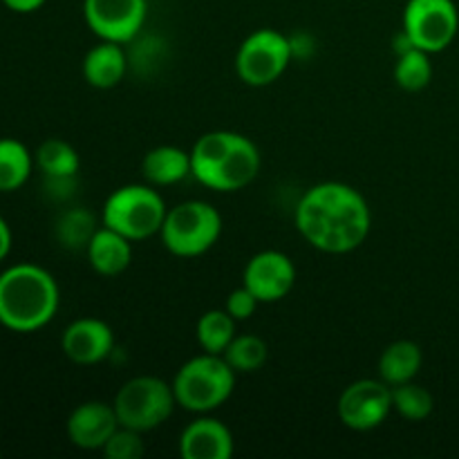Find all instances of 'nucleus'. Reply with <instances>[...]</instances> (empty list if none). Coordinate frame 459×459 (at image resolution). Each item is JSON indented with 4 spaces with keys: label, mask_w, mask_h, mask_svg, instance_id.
<instances>
[{
    "label": "nucleus",
    "mask_w": 459,
    "mask_h": 459,
    "mask_svg": "<svg viewBox=\"0 0 459 459\" xmlns=\"http://www.w3.org/2000/svg\"><path fill=\"white\" fill-rule=\"evenodd\" d=\"M300 236L323 254L341 255L359 249L370 236L368 200L343 182H321L307 188L294 213Z\"/></svg>",
    "instance_id": "nucleus-1"
},
{
    "label": "nucleus",
    "mask_w": 459,
    "mask_h": 459,
    "mask_svg": "<svg viewBox=\"0 0 459 459\" xmlns=\"http://www.w3.org/2000/svg\"><path fill=\"white\" fill-rule=\"evenodd\" d=\"M61 305L58 282L48 269L18 263L0 273V325L18 334L43 330Z\"/></svg>",
    "instance_id": "nucleus-2"
},
{
    "label": "nucleus",
    "mask_w": 459,
    "mask_h": 459,
    "mask_svg": "<svg viewBox=\"0 0 459 459\" xmlns=\"http://www.w3.org/2000/svg\"><path fill=\"white\" fill-rule=\"evenodd\" d=\"M260 151L249 137L231 130L202 134L191 151V175L218 193H236L249 186L260 173Z\"/></svg>",
    "instance_id": "nucleus-3"
},
{
    "label": "nucleus",
    "mask_w": 459,
    "mask_h": 459,
    "mask_svg": "<svg viewBox=\"0 0 459 459\" xmlns=\"http://www.w3.org/2000/svg\"><path fill=\"white\" fill-rule=\"evenodd\" d=\"M178 406L195 415H209L222 406L236 388V370L222 354H197L188 359L173 379Z\"/></svg>",
    "instance_id": "nucleus-4"
},
{
    "label": "nucleus",
    "mask_w": 459,
    "mask_h": 459,
    "mask_svg": "<svg viewBox=\"0 0 459 459\" xmlns=\"http://www.w3.org/2000/svg\"><path fill=\"white\" fill-rule=\"evenodd\" d=\"M169 209L155 186L148 184H126L110 193L103 204V224L128 240H148L164 227Z\"/></svg>",
    "instance_id": "nucleus-5"
},
{
    "label": "nucleus",
    "mask_w": 459,
    "mask_h": 459,
    "mask_svg": "<svg viewBox=\"0 0 459 459\" xmlns=\"http://www.w3.org/2000/svg\"><path fill=\"white\" fill-rule=\"evenodd\" d=\"M166 249L178 258H197L222 236V215L204 200H188L169 209L160 231Z\"/></svg>",
    "instance_id": "nucleus-6"
},
{
    "label": "nucleus",
    "mask_w": 459,
    "mask_h": 459,
    "mask_svg": "<svg viewBox=\"0 0 459 459\" xmlns=\"http://www.w3.org/2000/svg\"><path fill=\"white\" fill-rule=\"evenodd\" d=\"M117 420L126 429L151 433L173 415L178 399L173 385L157 377H134L126 381L112 402Z\"/></svg>",
    "instance_id": "nucleus-7"
},
{
    "label": "nucleus",
    "mask_w": 459,
    "mask_h": 459,
    "mask_svg": "<svg viewBox=\"0 0 459 459\" xmlns=\"http://www.w3.org/2000/svg\"><path fill=\"white\" fill-rule=\"evenodd\" d=\"M291 58V40L281 31L264 27L242 40L236 56V72L249 88H267L285 74Z\"/></svg>",
    "instance_id": "nucleus-8"
},
{
    "label": "nucleus",
    "mask_w": 459,
    "mask_h": 459,
    "mask_svg": "<svg viewBox=\"0 0 459 459\" xmlns=\"http://www.w3.org/2000/svg\"><path fill=\"white\" fill-rule=\"evenodd\" d=\"M402 31L429 54L444 52L455 40L459 12L453 0H408Z\"/></svg>",
    "instance_id": "nucleus-9"
},
{
    "label": "nucleus",
    "mask_w": 459,
    "mask_h": 459,
    "mask_svg": "<svg viewBox=\"0 0 459 459\" xmlns=\"http://www.w3.org/2000/svg\"><path fill=\"white\" fill-rule=\"evenodd\" d=\"M336 412L345 429L368 433L388 420L393 412V388L384 379H359L345 385Z\"/></svg>",
    "instance_id": "nucleus-10"
},
{
    "label": "nucleus",
    "mask_w": 459,
    "mask_h": 459,
    "mask_svg": "<svg viewBox=\"0 0 459 459\" xmlns=\"http://www.w3.org/2000/svg\"><path fill=\"white\" fill-rule=\"evenodd\" d=\"M148 0H83V18L94 36L112 43H130L142 34Z\"/></svg>",
    "instance_id": "nucleus-11"
},
{
    "label": "nucleus",
    "mask_w": 459,
    "mask_h": 459,
    "mask_svg": "<svg viewBox=\"0 0 459 459\" xmlns=\"http://www.w3.org/2000/svg\"><path fill=\"white\" fill-rule=\"evenodd\" d=\"M296 267L290 255L282 251H260L247 263L242 272V285L260 300V303H278L287 299L294 290Z\"/></svg>",
    "instance_id": "nucleus-12"
},
{
    "label": "nucleus",
    "mask_w": 459,
    "mask_h": 459,
    "mask_svg": "<svg viewBox=\"0 0 459 459\" xmlns=\"http://www.w3.org/2000/svg\"><path fill=\"white\" fill-rule=\"evenodd\" d=\"M61 350L76 366H97L115 350V332L101 318H76L63 332Z\"/></svg>",
    "instance_id": "nucleus-13"
},
{
    "label": "nucleus",
    "mask_w": 459,
    "mask_h": 459,
    "mask_svg": "<svg viewBox=\"0 0 459 459\" xmlns=\"http://www.w3.org/2000/svg\"><path fill=\"white\" fill-rule=\"evenodd\" d=\"M119 426L112 403L85 402L70 412L65 430L70 442L81 451H103L106 442Z\"/></svg>",
    "instance_id": "nucleus-14"
},
{
    "label": "nucleus",
    "mask_w": 459,
    "mask_h": 459,
    "mask_svg": "<svg viewBox=\"0 0 459 459\" xmlns=\"http://www.w3.org/2000/svg\"><path fill=\"white\" fill-rule=\"evenodd\" d=\"M233 448V433L215 417L191 421L179 437V453L184 459H229Z\"/></svg>",
    "instance_id": "nucleus-15"
},
{
    "label": "nucleus",
    "mask_w": 459,
    "mask_h": 459,
    "mask_svg": "<svg viewBox=\"0 0 459 459\" xmlns=\"http://www.w3.org/2000/svg\"><path fill=\"white\" fill-rule=\"evenodd\" d=\"M133 240H128L126 236H121L115 229L106 227L97 229L92 236V240L88 242V263L99 276H119L133 263Z\"/></svg>",
    "instance_id": "nucleus-16"
},
{
    "label": "nucleus",
    "mask_w": 459,
    "mask_h": 459,
    "mask_svg": "<svg viewBox=\"0 0 459 459\" xmlns=\"http://www.w3.org/2000/svg\"><path fill=\"white\" fill-rule=\"evenodd\" d=\"M83 79L88 85L97 90H110L124 81L128 72V56L124 52V45L112 43V40H101L94 45L83 58Z\"/></svg>",
    "instance_id": "nucleus-17"
},
{
    "label": "nucleus",
    "mask_w": 459,
    "mask_h": 459,
    "mask_svg": "<svg viewBox=\"0 0 459 459\" xmlns=\"http://www.w3.org/2000/svg\"><path fill=\"white\" fill-rule=\"evenodd\" d=\"M142 173L151 186H173L191 175V152L178 146H157L142 160Z\"/></svg>",
    "instance_id": "nucleus-18"
},
{
    "label": "nucleus",
    "mask_w": 459,
    "mask_h": 459,
    "mask_svg": "<svg viewBox=\"0 0 459 459\" xmlns=\"http://www.w3.org/2000/svg\"><path fill=\"white\" fill-rule=\"evenodd\" d=\"M421 363H424V354L415 341H394L381 352L379 375L393 388V385H402L415 379L421 370Z\"/></svg>",
    "instance_id": "nucleus-19"
},
{
    "label": "nucleus",
    "mask_w": 459,
    "mask_h": 459,
    "mask_svg": "<svg viewBox=\"0 0 459 459\" xmlns=\"http://www.w3.org/2000/svg\"><path fill=\"white\" fill-rule=\"evenodd\" d=\"M34 155L22 142L12 137L0 139V193H13L30 179Z\"/></svg>",
    "instance_id": "nucleus-20"
},
{
    "label": "nucleus",
    "mask_w": 459,
    "mask_h": 459,
    "mask_svg": "<svg viewBox=\"0 0 459 459\" xmlns=\"http://www.w3.org/2000/svg\"><path fill=\"white\" fill-rule=\"evenodd\" d=\"M34 161L45 178H76L79 173V152L65 139H45L34 152Z\"/></svg>",
    "instance_id": "nucleus-21"
},
{
    "label": "nucleus",
    "mask_w": 459,
    "mask_h": 459,
    "mask_svg": "<svg viewBox=\"0 0 459 459\" xmlns=\"http://www.w3.org/2000/svg\"><path fill=\"white\" fill-rule=\"evenodd\" d=\"M236 318L227 309H209L195 325L197 343L204 352L222 354L236 336Z\"/></svg>",
    "instance_id": "nucleus-22"
},
{
    "label": "nucleus",
    "mask_w": 459,
    "mask_h": 459,
    "mask_svg": "<svg viewBox=\"0 0 459 459\" xmlns=\"http://www.w3.org/2000/svg\"><path fill=\"white\" fill-rule=\"evenodd\" d=\"M222 357L236 370V375H249V372H258L267 363L269 348L260 336L236 334Z\"/></svg>",
    "instance_id": "nucleus-23"
},
{
    "label": "nucleus",
    "mask_w": 459,
    "mask_h": 459,
    "mask_svg": "<svg viewBox=\"0 0 459 459\" xmlns=\"http://www.w3.org/2000/svg\"><path fill=\"white\" fill-rule=\"evenodd\" d=\"M433 79V65H430V54L420 48H411L408 52L399 54L394 63V81L406 92H421L429 88Z\"/></svg>",
    "instance_id": "nucleus-24"
},
{
    "label": "nucleus",
    "mask_w": 459,
    "mask_h": 459,
    "mask_svg": "<svg viewBox=\"0 0 459 459\" xmlns=\"http://www.w3.org/2000/svg\"><path fill=\"white\" fill-rule=\"evenodd\" d=\"M94 231H97L94 215L81 206L65 211L56 222V240L65 249H88V242L92 240Z\"/></svg>",
    "instance_id": "nucleus-25"
},
{
    "label": "nucleus",
    "mask_w": 459,
    "mask_h": 459,
    "mask_svg": "<svg viewBox=\"0 0 459 459\" xmlns=\"http://www.w3.org/2000/svg\"><path fill=\"white\" fill-rule=\"evenodd\" d=\"M393 408L408 421H424L435 408V399L424 385L408 381V384L393 385Z\"/></svg>",
    "instance_id": "nucleus-26"
},
{
    "label": "nucleus",
    "mask_w": 459,
    "mask_h": 459,
    "mask_svg": "<svg viewBox=\"0 0 459 459\" xmlns=\"http://www.w3.org/2000/svg\"><path fill=\"white\" fill-rule=\"evenodd\" d=\"M143 453H146L143 433L126 429V426H119L103 446V455L108 459H139Z\"/></svg>",
    "instance_id": "nucleus-27"
},
{
    "label": "nucleus",
    "mask_w": 459,
    "mask_h": 459,
    "mask_svg": "<svg viewBox=\"0 0 459 459\" xmlns=\"http://www.w3.org/2000/svg\"><path fill=\"white\" fill-rule=\"evenodd\" d=\"M258 305H260V300L255 299V296L251 294L245 285H242L227 296L224 309H227V312L236 318V321H247V318L254 316L255 309H258Z\"/></svg>",
    "instance_id": "nucleus-28"
},
{
    "label": "nucleus",
    "mask_w": 459,
    "mask_h": 459,
    "mask_svg": "<svg viewBox=\"0 0 459 459\" xmlns=\"http://www.w3.org/2000/svg\"><path fill=\"white\" fill-rule=\"evenodd\" d=\"M76 178H45V191L54 200H67L74 193Z\"/></svg>",
    "instance_id": "nucleus-29"
},
{
    "label": "nucleus",
    "mask_w": 459,
    "mask_h": 459,
    "mask_svg": "<svg viewBox=\"0 0 459 459\" xmlns=\"http://www.w3.org/2000/svg\"><path fill=\"white\" fill-rule=\"evenodd\" d=\"M0 3L16 13H31V12H39L48 0H0Z\"/></svg>",
    "instance_id": "nucleus-30"
},
{
    "label": "nucleus",
    "mask_w": 459,
    "mask_h": 459,
    "mask_svg": "<svg viewBox=\"0 0 459 459\" xmlns=\"http://www.w3.org/2000/svg\"><path fill=\"white\" fill-rule=\"evenodd\" d=\"M12 242H13L12 229H9L7 220L0 215V263H4V260H7L9 251H12Z\"/></svg>",
    "instance_id": "nucleus-31"
}]
</instances>
